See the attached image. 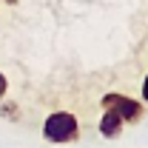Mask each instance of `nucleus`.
<instances>
[{
    "label": "nucleus",
    "mask_w": 148,
    "mask_h": 148,
    "mask_svg": "<svg viewBox=\"0 0 148 148\" xmlns=\"http://www.w3.org/2000/svg\"><path fill=\"white\" fill-rule=\"evenodd\" d=\"M43 140L54 143V145H66V143H77L80 140V120L71 111H51L43 120Z\"/></svg>",
    "instance_id": "1"
},
{
    "label": "nucleus",
    "mask_w": 148,
    "mask_h": 148,
    "mask_svg": "<svg viewBox=\"0 0 148 148\" xmlns=\"http://www.w3.org/2000/svg\"><path fill=\"white\" fill-rule=\"evenodd\" d=\"M100 106L108 108V111H114V114H120L123 123H140V120H143V103L134 100V97H128V94L108 91V94H103Z\"/></svg>",
    "instance_id": "2"
},
{
    "label": "nucleus",
    "mask_w": 148,
    "mask_h": 148,
    "mask_svg": "<svg viewBox=\"0 0 148 148\" xmlns=\"http://www.w3.org/2000/svg\"><path fill=\"white\" fill-rule=\"evenodd\" d=\"M125 128V123H123V117L120 114H114V111L103 108V117H100V134L106 137V140H117L120 134Z\"/></svg>",
    "instance_id": "3"
},
{
    "label": "nucleus",
    "mask_w": 148,
    "mask_h": 148,
    "mask_svg": "<svg viewBox=\"0 0 148 148\" xmlns=\"http://www.w3.org/2000/svg\"><path fill=\"white\" fill-rule=\"evenodd\" d=\"M0 117L3 120H12V123H17L20 114H17V103H0Z\"/></svg>",
    "instance_id": "4"
},
{
    "label": "nucleus",
    "mask_w": 148,
    "mask_h": 148,
    "mask_svg": "<svg viewBox=\"0 0 148 148\" xmlns=\"http://www.w3.org/2000/svg\"><path fill=\"white\" fill-rule=\"evenodd\" d=\"M6 91H9V80H6V74L0 71V103H3V97H6Z\"/></svg>",
    "instance_id": "5"
},
{
    "label": "nucleus",
    "mask_w": 148,
    "mask_h": 148,
    "mask_svg": "<svg viewBox=\"0 0 148 148\" xmlns=\"http://www.w3.org/2000/svg\"><path fill=\"white\" fill-rule=\"evenodd\" d=\"M143 100L148 103V74H145V80H143Z\"/></svg>",
    "instance_id": "6"
},
{
    "label": "nucleus",
    "mask_w": 148,
    "mask_h": 148,
    "mask_svg": "<svg viewBox=\"0 0 148 148\" xmlns=\"http://www.w3.org/2000/svg\"><path fill=\"white\" fill-rule=\"evenodd\" d=\"M0 3H9V6H14V3H17V0H0Z\"/></svg>",
    "instance_id": "7"
}]
</instances>
